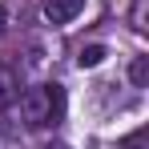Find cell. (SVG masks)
<instances>
[{
    "instance_id": "6da1fadb",
    "label": "cell",
    "mask_w": 149,
    "mask_h": 149,
    "mask_svg": "<svg viewBox=\"0 0 149 149\" xmlns=\"http://www.w3.org/2000/svg\"><path fill=\"white\" fill-rule=\"evenodd\" d=\"M65 109V93L61 85H36V89H24L20 97V117L28 125H45V121H56Z\"/></svg>"
},
{
    "instance_id": "7a4b0ae2",
    "label": "cell",
    "mask_w": 149,
    "mask_h": 149,
    "mask_svg": "<svg viewBox=\"0 0 149 149\" xmlns=\"http://www.w3.org/2000/svg\"><path fill=\"white\" fill-rule=\"evenodd\" d=\"M85 12V0H45V20L49 24H69Z\"/></svg>"
},
{
    "instance_id": "3957f363",
    "label": "cell",
    "mask_w": 149,
    "mask_h": 149,
    "mask_svg": "<svg viewBox=\"0 0 149 149\" xmlns=\"http://www.w3.org/2000/svg\"><path fill=\"white\" fill-rule=\"evenodd\" d=\"M105 56H109V49H105V45H85V49L77 52V65H81V69H97Z\"/></svg>"
},
{
    "instance_id": "277c9868",
    "label": "cell",
    "mask_w": 149,
    "mask_h": 149,
    "mask_svg": "<svg viewBox=\"0 0 149 149\" xmlns=\"http://www.w3.org/2000/svg\"><path fill=\"white\" fill-rule=\"evenodd\" d=\"M12 89H16L12 73H4V69H0V105H8V101H12Z\"/></svg>"
},
{
    "instance_id": "5b68a950",
    "label": "cell",
    "mask_w": 149,
    "mask_h": 149,
    "mask_svg": "<svg viewBox=\"0 0 149 149\" xmlns=\"http://www.w3.org/2000/svg\"><path fill=\"white\" fill-rule=\"evenodd\" d=\"M133 28H137V32H145V0H137V4H133Z\"/></svg>"
},
{
    "instance_id": "8992f818",
    "label": "cell",
    "mask_w": 149,
    "mask_h": 149,
    "mask_svg": "<svg viewBox=\"0 0 149 149\" xmlns=\"http://www.w3.org/2000/svg\"><path fill=\"white\" fill-rule=\"evenodd\" d=\"M133 85H145V56L133 61Z\"/></svg>"
},
{
    "instance_id": "52a82bcc",
    "label": "cell",
    "mask_w": 149,
    "mask_h": 149,
    "mask_svg": "<svg viewBox=\"0 0 149 149\" xmlns=\"http://www.w3.org/2000/svg\"><path fill=\"white\" fill-rule=\"evenodd\" d=\"M4 20H8V12H4V4H0V36H4Z\"/></svg>"
}]
</instances>
